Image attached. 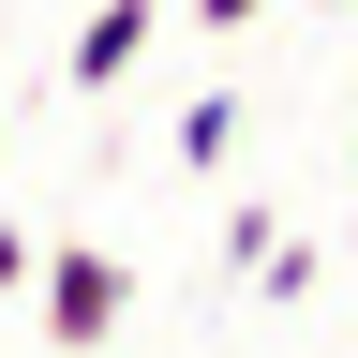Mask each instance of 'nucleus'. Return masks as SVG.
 Listing matches in <instances>:
<instances>
[{"label":"nucleus","mask_w":358,"mask_h":358,"mask_svg":"<svg viewBox=\"0 0 358 358\" xmlns=\"http://www.w3.org/2000/svg\"><path fill=\"white\" fill-rule=\"evenodd\" d=\"M343 164H358V150H343Z\"/></svg>","instance_id":"nucleus-8"},{"label":"nucleus","mask_w":358,"mask_h":358,"mask_svg":"<svg viewBox=\"0 0 358 358\" xmlns=\"http://www.w3.org/2000/svg\"><path fill=\"white\" fill-rule=\"evenodd\" d=\"M30 254H45L30 224H0V299H30Z\"/></svg>","instance_id":"nucleus-5"},{"label":"nucleus","mask_w":358,"mask_h":358,"mask_svg":"<svg viewBox=\"0 0 358 358\" xmlns=\"http://www.w3.org/2000/svg\"><path fill=\"white\" fill-rule=\"evenodd\" d=\"M313 268H329V254H299V239H268V254H254V299H313Z\"/></svg>","instance_id":"nucleus-4"},{"label":"nucleus","mask_w":358,"mask_h":358,"mask_svg":"<svg viewBox=\"0 0 358 358\" xmlns=\"http://www.w3.org/2000/svg\"><path fill=\"white\" fill-rule=\"evenodd\" d=\"M0 150H15V105H0Z\"/></svg>","instance_id":"nucleus-7"},{"label":"nucleus","mask_w":358,"mask_h":358,"mask_svg":"<svg viewBox=\"0 0 358 358\" xmlns=\"http://www.w3.org/2000/svg\"><path fill=\"white\" fill-rule=\"evenodd\" d=\"M30 299H45V343L60 358H105V329L134 313V268L105 239H60V254H30Z\"/></svg>","instance_id":"nucleus-1"},{"label":"nucleus","mask_w":358,"mask_h":358,"mask_svg":"<svg viewBox=\"0 0 358 358\" xmlns=\"http://www.w3.org/2000/svg\"><path fill=\"white\" fill-rule=\"evenodd\" d=\"M239 150V90H209V105H179V164H224Z\"/></svg>","instance_id":"nucleus-3"},{"label":"nucleus","mask_w":358,"mask_h":358,"mask_svg":"<svg viewBox=\"0 0 358 358\" xmlns=\"http://www.w3.org/2000/svg\"><path fill=\"white\" fill-rule=\"evenodd\" d=\"M239 15H268V0H194V30H239Z\"/></svg>","instance_id":"nucleus-6"},{"label":"nucleus","mask_w":358,"mask_h":358,"mask_svg":"<svg viewBox=\"0 0 358 358\" xmlns=\"http://www.w3.org/2000/svg\"><path fill=\"white\" fill-rule=\"evenodd\" d=\"M150 45H164V0H90V15H75V45H60V75H75V90H120Z\"/></svg>","instance_id":"nucleus-2"}]
</instances>
